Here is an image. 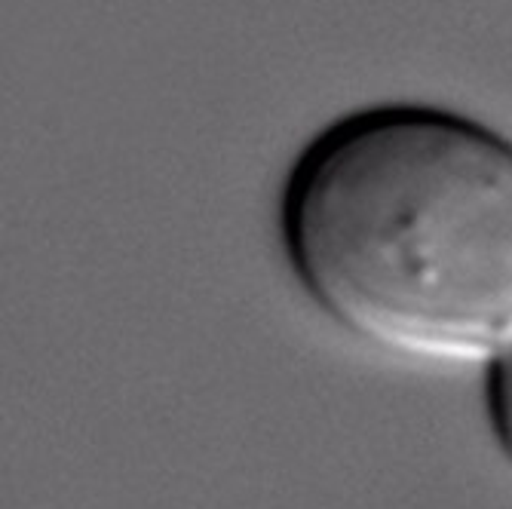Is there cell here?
I'll return each mask as SVG.
<instances>
[{
	"mask_svg": "<svg viewBox=\"0 0 512 509\" xmlns=\"http://www.w3.org/2000/svg\"><path fill=\"white\" fill-rule=\"evenodd\" d=\"M276 234L304 298L368 347L485 362L512 344V138L476 117H338L292 163Z\"/></svg>",
	"mask_w": 512,
	"mask_h": 509,
	"instance_id": "obj_1",
	"label": "cell"
},
{
	"mask_svg": "<svg viewBox=\"0 0 512 509\" xmlns=\"http://www.w3.org/2000/svg\"><path fill=\"white\" fill-rule=\"evenodd\" d=\"M482 365H485L482 393H485L488 427H491L497 451L512 467V344L497 350Z\"/></svg>",
	"mask_w": 512,
	"mask_h": 509,
	"instance_id": "obj_2",
	"label": "cell"
}]
</instances>
